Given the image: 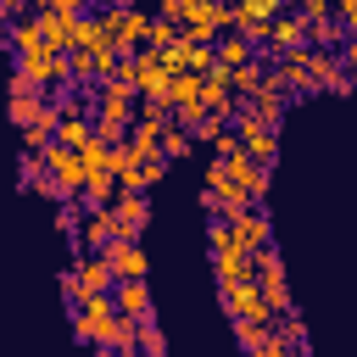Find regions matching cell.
I'll use <instances>...</instances> for the list:
<instances>
[{"mask_svg": "<svg viewBox=\"0 0 357 357\" xmlns=\"http://www.w3.org/2000/svg\"><path fill=\"white\" fill-rule=\"evenodd\" d=\"M184 39L195 45H218L223 33H234V6H206V0H184V22H178Z\"/></svg>", "mask_w": 357, "mask_h": 357, "instance_id": "cell-1", "label": "cell"}, {"mask_svg": "<svg viewBox=\"0 0 357 357\" xmlns=\"http://www.w3.org/2000/svg\"><path fill=\"white\" fill-rule=\"evenodd\" d=\"M112 268H106V257H78L67 273H61V290H67V301L73 307H84L89 296H112Z\"/></svg>", "mask_w": 357, "mask_h": 357, "instance_id": "cell-2", "label": "cell"}, {"mask_svg": "<svg viewBox=\"0 0 357 357\" xmlns=\"http://www.w3.org/2000/svg\"><path fill=\"white\" fill-rule=\"evenodd\" d=\"M251 262H257V290H262V301H268V312H273V318H290L296 307H290V284H284V268H279V257H273V245H268V251H257Z\"/></svg>", "mask_w": 357, "mask_h": 357, "instance_id": "cell-3", "label": "cell"}, {"mask_svg": "<svg viewBox=\"0 0 357 357\" xmlns=\"http://www.w3.org/2000/svg\"><path fill=\"white\" fill-rule=\"evenodd\" d=\"M296 50H307V22H301V17H296V11H290V17H284V11H279V17H273V28H268V39H262V50H257V56H262V61H279V56H296Z\"/></svg>", "mask_w": 357, "mask_h": 357, "instance_id": "cell-4", "label": "cell"}, {"mask_svg": "<svg viewBox=\"0 0 357 357\" xmlns=\"http://www.w3.org/2000/svg\"><path fill=\"white\" fill-rule=\"evenodd\" d=\"M112 324H117V307H112V296H89V301L78 307V318H73V335H78L84 346H100V340L112 335Z\"/></svg>", "mask_w": 357, "mask_h": 357, "instance_id": "cell-5", "label": "cell"}, {"mask_svg": "<svg viewBox=\"0 0 357 357\" xmlns=\"http://www.w3.org/2000/svg\"><path fill=\"white\" fill-rule=\"evenodd\" d=\"M223 290V312L234 318V324H268L273 312H268V301H262V290H257V279L251 284H218Z\"/></svg>", "mask_w": 357, "mask_h": 357, "instance_id": "cell-6", "label": "cell"}, {"mask_svg": "<svg viewBox=\"0 0 357 357\" xmlns=\"http://www.w3.org/2000/svg\"><path fill=\"white\" fill-rule=\"evenodd\" d=\"M273 17H279V0H245V6H234V33H240L245 45H257V50H262V39H268Z\"/></svg>", "mask_w": 357, "mask_h": 357, "instance_id": "cell-7", "label": "cell"}, {"mask_svg": "<svg viewBox=\"0 0 357 357\" xmlns=\"http://www.w3.org/2000/svg\"><path fill=\"white\" fill-rule=\"evenodd\" d=\"M307 84L329 95H351V78L340 67V50H307Z\"/></svg>", "mask_w": 357, "mask_h": 357, "instance_id": "cell-8", "label": "cell"}, {"mask_svg": "<svg viewBox=\"0 0 357 357\" xmlns=\"http://www.w3.org/2000/svg\"><path fill=\"white\" fill-rule=\"evenodd\" d=\"M151 223V201L145 195H117L112 201V240H139V229Z\"/></svg>", "mask_w": 357, "mask_h": 357, "instance_id": "cell-9", "label": "cell"}, {"mask_svg": "<svg viewBox=\"0 0 357 357\" xmlns=\"http://www.w3.org/2000/svg\"><path fill=\"white\" fill-rule=\"evenodd\" d=\"M112 307L128 324H151V290H145V279H117L112 284Z\"/></svg>", "mask_w": 357, "mask_h": 357, "instance_id": "cell-10", "label": "cell"}, {"mask_svg": "<svg viewBox=\"0 0 357 357\" xmlns=\"http://www.w3.org/2000/svg\"><path fill=\"white\" fill-rule=\"evenodd\" d=\"M106 268H112V279H145L151 273V262H145V251H139V240H112L106 251Z\"/></svg>", "mask_w": 357, "mask_h": 357, "instance_id": "cell-11", "label": "cell"}, {"mask_svg": "<svg viewBox=\"0 0 357 357\" xmlns=\"http://www.w3.org/2000/svg\"><path fill=\"white\" fill-rule=\"evenodd\" d=\"M223 223H229V229H234V240H240V245H245V251H251V257H257V251H268V245H273V240H268V218H262V212H257V206H251V212H240V218H223Z\"/></svg>", "mask_w": 357, "mask_h": 357, "instance_id": "cell-12", "label": "cell"}, {"mask_svg": "<svg viewBox=\"0 0 357 357\" xmlns=\"http://www.w3.org/2000/svg\"><path fill=\"white\" fill-rule=\"evenodd\" d=\"M223 78H229V95H234V100H251V95L262 89V78H268V61L257 56V61H245V67L223 73Z\"/></svg>", "mask_w": 357, "mask_h": 357, "instance_id": "cell-13", "label": "cell"}, {"mask_svg": "<svg viewBox=\"0 0 357 357\" xmlns=\"http://www.w3.org/2000/svg\"><path fill=\"white\" fill-rule=\"evenodd\" d=\"M212 56H218V67H223V73H234V67H245V61H257V45H245L240 33H223V39L212 45Z\"/></svg>", "mask_w": 357, "mask_h": 357, "instance_id": "cell-14", "label": "cell"}, {"mask_svg": "<svg viewBox=\"0 0 357 357\" xmlns=\"http://www.w3.org/2000/svg\"><path fill=\"white\" fill-rule=\"evenodd\" d=\"M78 240H89L95 245V257L112 245V206H100V212H84L78 218Z\"/></svg>", "mask_w": 357, "mask_h": 357, "instance_id": "cell-15", "label": "cell"}, {"mask_svg": "<svg viewBox=\"0 0 357 357\" xmlns=\"http://www.w3.org/2000/svg\"><path fill=\"white\" fill-rule=\"evenodd\" d=\"M45 117H50V100H45V95H17V100H11V123H17L22 134L39 128Z\"/></svg>", "mask_w": 357, "mask_h": 357, "instance_id": "cell-16", "label": "cell"}, {"mask_svg": "<svg viewBox=\"0 0 357 357\" xmlns=\"http://www.w3.org/2000/svg\"><path fill=\"white\" fill-rule=\"evenodd\" d=\"M123 145L134 151V162H151V156H162V128H145V123H134Z\"/></svg>", "mask_w": 357, "mask_h": 357, "instance_id": "cell-17", "label": "cell"}, {"mask_svg": "<svg viewBox=\"0 0 357 357\" xmlns=\"http://www.w3.org/2000/svg\"><path fill=\"white\" fill-rule=\"evenodd\" d=\"M56 145H61V151H84V145H89V123H84V117H61Z\"/></svg>", "mask_w": 357, "mask_h": 357, "instance_id": "cell-18", "label": "cell"}, {"mask_svg": "<svg viewBox=\"0 0 357 357\" xmlns=\"http://www.w3.org/2000/svg\"><path fill=\"white\" fill-rule=\"evenodd\" d=\"M234 340H240L245 351H257V346H268V340H273V318H268V324H234Z\"/></svg>", "mask_w": 357, "mask_h": 357, "instance_id": "cell-19", "label": "cell"}, {"mask_svg": "<svg viewBox=\"0 0 357 357\" xmlns=\"http://www.w3.org/2000/svg\"><path fill=\"white\" fill-rule=\"evenodd\" d=\"M190 156V134L184 128H162V162H184Z\"/></svg>", "mask_w": 357, "mask_h": 357, "instance_id": "cell-20", "label": "cell"}, {"mask_svg": "<svg viewBox=\"0 0 357 357\" xmlns=\"http://www.w3.org/2000/svg\"><path fill=\"white\" fill-rule=\"evenodd\" d=\"M139 357H167V340L156 324H139Z\"/></svg>", "mask_w": 357, "mask_h": 357, "instance_id": "cell-21", "label": "cell"}, {"mask_svg": "<svg viewBox=\"0 0 357 357\" xmlns=\"http://www.w3.org/2000/svg\"><path fill=\"white\" fill-rule=\"evenodd\" d=\"M212 156H218V162H234V156H240V134H234V128H223V134L212 139Z\"/></svg>", "mask_w": 357, "mask_h": 357, "instance_id": "cell-22", "label": "cell"}, {"mask_svg": "<svg viewBox=\"0 0 357 357\" xmlns=\"http://www.w3.org/2000/svg\"><path fill=\"white\" fill-rule=\"evenodd\" d=\"M162 173H167V162H162V156H151V162H139V195H145V190H151V184H156Z\"/></svg>", "mask_w": 357, "mask_h": 357, "instance_id": "cell-23", "label": "cell"}, {"mask_svg": "<svg viewBox=\"0 0 357 357\" xmlns=\"http://www.w3.org/2000/svg\"><path fill=\"white\" fill-rule=\"evenodd\" d=\"M335 22H340L346 33H357V0H340V6H335Z\"/></svg>", "mask_w": 357, "mask_h": 357, "instance_id": "cell-24", "label": "cell"}]
</instances>
